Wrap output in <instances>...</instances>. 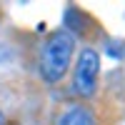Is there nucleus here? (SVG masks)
Instances as JSON below:
<instances>
[{
	"instance_id": "3",
	"label": "nucleus",
	"mask_w": 125,
	"mask_h": 125,
	"mask_svg": "<svg viewBox=\"0 0 125 125\" xmlns=\"http://www.w3.org/2000/svg\"><path fill=\"white\" fill-rule=\"evenodd\" d=\"M58 125H95V115L88 108H70L62 113Z\"/></svg>"
},
{
	"instance_id": "2",
	"label": "nucleus",
	"mask_w": 125,
	"mask_h": 125,
	"mask_svg": "<svg viewBox=\"0 0 125 125\" xmlns=\"http://www.w3.org/2000/svg\"><path fill=\"white\" fill-rule=\"evenodd\" d=\"M98 70H100V58L95 50H83L78 68H75V80H73V88L80 98H90L95 93V83H98Z\"/></svg>"
},
{
	"instance_id": "4",
	"label": "nucleus",
	"mask_w": 125,
	"mask_h": 125,
	"mask_svg": "<svg viewBox=\"0 0 125 125\" xmlns=\"http://www.w3.org/2000/svg\"><path fill=\"white\" fill-rule=\"evenodd\" d=\"M0 125H3V113H0Z\"/></svg>"
},
{
	"instance_id": "1",
	"label": "nucleus",
	"mask_w": 125,
	"mask_h": 125,
	"mask_svg": "<svg viewBox=\"0 0 125 125\" xmlns=\"http://www.w3.org/2000/svg\"><path fill=\"white\" fill-rule=\"evenodd\" d=\"M70 55H73V35L65 30L53 33L43 50H40V73L48 83H58L70 65Z\"/></svg>"
}]
</instances>
